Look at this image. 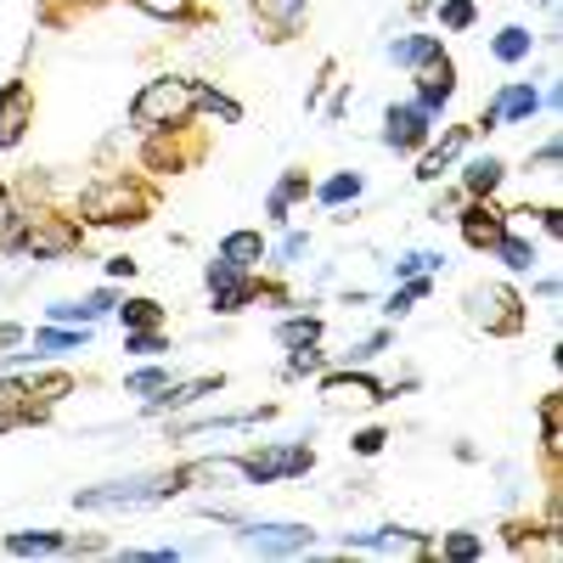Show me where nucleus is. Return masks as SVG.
<instances>
[{
    "label": "nucleus",
    "instance_id": "obj_1",
    "mask_svg": "<svg viewBox=\"0 0 563 563\" xmlns=\"http://www.w3.org/2000/svg\"><path fill=\"white\" fill-rule=\"evenodd\" d=\"M192 108H198V85H186V79H153V85L135 97L130 124L153 135V130H164V124H180Z\"/></svg>",
    "mask_w": 563,
    "mask_h": 563
},
{
    "label": "nucleus",
    "instance_id": "obj_2",
    "mask_svg": "<svg viewBox=\"0 0 563 563\" xmlns=\"http://www.w3.org/2000/svg\"><path fill=\"white\" fill-rule=\"evenodd\" d=\"M175 490H180V479H119L102 490H79L74 501L79 507H141V501H164Z\"/></svg>",
    "mask_w": 563,
    "mask_h": 563
},
{
    "label": "nucleus",
    "instance_id": "obj_3",
    "mask_svg": "<svg viewBox=\"0 0 563 563\" xmlns=\"http://www.w3.org/2000/svg\"><path fill=\"white\" fill-rule=\"evenodd\" d=\"M79 209H85V220H97V225L141 220V214H130V209H135V192H130L124 180H102V186H90V192L79 198Z\"/></svg>",
    "mask_w": 563,
    "mask_h": 563
},
{
    "label": "nucleus",
    "instance_id": "obj_4",
    "mask_svg": "<svg viewBox=\"0 0 563 563\" xmlns=\"http://www.w3.org/2000/svg\"><path fill=\"white\" fill-rule=\"evenodd\" d=\"M451 90H456V68L445 63V52H434L429 63H417V97H422L429 113L451 102Z\"/></svg>",
    "mask_w": 563,
    "mask_h": 563
},
{
    "label": "nucleus",
    "instance_id": "obj_5",
    "mask_svg": "<svg viewBox=\"0 0 563 563\" xmlns=\"http://www.w3.org/2000/svg\"><path fill=\"white\" fill-rule=\"evenodd\" d=\"M389 130H384V141L395 153H411V147H422V141H429V108H389V119H384Z\"/></svg>",
    "mask_w": 563,
    "mask_h": 563
},
{
    "label": "nucleus",
    "instance_id": "obj_6",
    "mask_svg": "<svg viewBox=\"0 0 563 563\" xmlns=\"http://www.w3.org/2000/svg\"><path fill=\"white\" fill-rule=\"evenodd\" d=\"M536 108H541V97H536L530 85H507L501 97L485 108V119H479V124H485V130H496V124H525Z\"/></svg>",
    "mask_w": 563,
    "mask_h": 563
},
{
    "label": "nucleus",
    "instance_id": "obj_7",
    "mask_svg": "<svg viewBox=\"0 0 563 563\" xmlns=\"http://www.w3.org/2000/svg\"><path fill=\"white\" fill-rule=\"evenodd\" d=\"M243 541L260 552H305L310 530L305 525H243Z\"/></svg>",
    "mask_w": 563,
    "mask_h": 563
},
{
    "label": "nucleus",
    "instance_id": "obj_8",
    "mask_svg": "<svg viewBox=\"0 0 563 563\" xmlns=\"http://www.w3.org/2000/svg\"><path fill=\"white\" fill-rule=\"evenodd\" d=\"M23 124H29V85L12 79L7 90H0V147H18Z\"/></svg>",
    "mask_w": 563,
    "mask_h": 563
},
{
    "label": "nucleus",
    "instance_id": "obj_9",
    "mask_svg": "<svg viewBox=\"0 0 563 563\" xmlns=\"http://www.w3.org/2000/svg\"><path fill=\"white\" fill-rule=\"evenodd\" d=\"M209 294H214V310H243V305H249V276H243L238 265L214 260V265H209Z\"/></svg>",
    "mask_w": 563,
    "mask_h": 563
},
{
    "label": "nucleus",
    "instance_id": "obj_10",
    "mask_svg": "<svg viewBox=\"0 0 563 563\" xmlns=\"http://www.w3.org/2000/svg\"><path fill=\"white\" fill-rule=\"evenodd\" d=\"M474 316L490 327V333H512V327H519V299H512L507 288H485V294H474Z\"/></svg>",
    "mask_w": 563,
    "mask_h": 563
},
{
    "label": "nucleus",
    "instance_id": "obj_11",
    "mask_svg": "<svg viewBox=\"0 0 563 563\" xmlns=\"http://www.w3.org/2000/svg\"><path fill=\"white\" fill-rule=\"evenodd\" d=\"M321 395L333 400V406H372V400H384V389L372 384V378H361V372H355V378H327Z\"/></svg>",
    "mask_w": 563,
    "mask_h": 563
},
{
    "label": "nucleus",
    "instance_id": "obj_12",
    "mask_svg": "<svg viewBox=\"0 0 563 563\" xmlns=\"http://www.w3.org/2000/svg\"><path fill=\"white\" fill-rule=\"evenodd\" d=\"M260 254H265L260 231H231V238L220 243V260H225V265H238V271H249V265H254Z\"/></svg>",
    "mask_w": 563,
    "mask_h": 563
},
{
    "label": "nucleus",
    "instance_id": "obj_13",
    "mask_svg": "<svg viewBox=\"0 0 563 563\" xmlns=\"http://www.w3.org/2000/svg\"><path fill=\"white\" fill-rule=\"evenodd\" d=\"M305 12V0H254V18H265V23H276V34L271 40H288V29H294V18Z\"/></svg>",
    "mask_w": 563,
    "mask_h": 563
},
{
    "label": "nucleus",
    "instance_id": "obj_14",
    "mask_svg": "<svg viewBox=\"0 0 563 563\" xmlns=\"http://www.w3.org/2000/svg\"><path fill=\"white\" fill-rule=\"evenodd\" d=\"M434 52H440V40H434V34H406V40H395V45H389V57H395L400 68H417V63H429Z\"/></svg>",
    "mask_w": 563,
    "mask_h": 563
},
{
    "label": "nucleus",
    "instance_id": "obj_15",
    "mask_svg": "<svg viewBox=\"0 0 563 563\" xmlns=\"http://www.w3.org/2000/svg\"><path fill=\"white\" fill-rule=\"evenodd\" d=\"M462 147H467V130H451V135L440 141V147H434L429 158H422V169H417V180H440V169H445V164H451V158H456Z\"/></svg>",
    "mask_w": 563,
    "mask_h": 563
},
{
    "label": "nucleus",
    "instance_id": "obj_16",
    "mask_svg": "<svg viewBox=\"0 0 563 563\" xmlns=\"http://www.w3.org/2000/svg\"><path fill=\"white\" fill-rule=\"evenodd\" d=\"M462 238L474 243V249H490V243L501 238V220H496L490 209H467V220H462Z\"/></svg>",
    "mask_w": 563,
    "mask_h": 563
},
{
    "label": "nucleus",
    "instance_id": "obj_17",
    "mask_svg": "<svg viewBox=\"0 0 563 563\" xmlns=\"http://www.w3.org/2000/svg\"><path fill=\"white\" fill-rule=\"evenodd\" d=\"M276 339L288 344V350H310V344L321 339V321H316V316H294V321L276 327Z\"/></svg>",
    "mask_w": 563,
    "mask_h": 563
},
{
    "label": "nucleus",
    "instance_id": "obj_18",
    "mask_svg": "<svg viewBox=\"0 0 563 563\" xmlns=\"http://www.w3.org/2000/svg\"><path fill=\"white\" fill-rule=\"evenodd\" d=\"M530 45H536L530 29H501L490 52H496V63H525V57H530Z\"/></svg>",
    "mask_w": 563,
    "mask_h": 563
},
{
    "label": "nucleus",
    "instance_id": "obj_19",
    "mask_svg": "<svg viewBox=\"0 0 563 563\" xmlns=\"http://www.w3.org/2000/svg\"><path fill=\"white\" fill-rule=\"evenodd\" d=\"M462 180H467V192H485V198H490L496 186H501V158H474Z\"/></svg>",
    "mask_w": 563,
    "mask_h": 563
},
{
    "label": "nucleus",
    "instance_id": "obj_20",
    "mask_svg": "<svg viewBox=\"0 0 563 563\" xmlns=\"http://www.w3.org/2000/svg\"><path fill=\"white\" fill-rule=\"evenodd\" d=\"M355 547H372V552H422L429 541H422V536H395V530H378V536H355Z\"/></svg>",
    "mask_w": 563,
    "mask_h": 563
},
{
    "label": "nucleus",
    "instance_id": "obj_21",
    "mask_svg": "<svg viewBox=\"0 0 563 563\" xmlns=\"http://www.w3.org/2000/svg\"><path fill=\"white\" fill-rule=\"evenodd\" d=\"M490 249H496L512 271H530V265H536V243H525V238H507V231H501V238H496Z\"/></svg>",
    "mask_w": 563,
    "mask_h": 563
},
{
    "label": "nucleus",
    "instance_id": "obj_22",
    "mask_svg": "<svg viewBox=\"0 0 563 563\" xmlns=\"http://www.w3.org/2000/svg\"><path fill=\"white\" fill-rule=\"evenodd\" d=\"M321 198L327 203H355L361 198V175H333V180L321 186Z\"/></svg>",
    "mask_w": 563,
    "mask_h": 563
},
{
    "label": "nucleus",
    "instance_id": "obj_23",
    "mask_svg": "<svg viewBox=\"0 0 563 563\" xmlns=\"http://www.w3.org/2000/svg\"><path fill=\"white\" fill-rule=\"evenodd\" d=\"M63 536H7V552H63Z\"/></svg>",
    "mask_w": 563,
    "mask_h": 563
},
{
    "label": "nucleus",
    "instance_id": "obj_24",
    "mask_svg": "<svg viewBox=\"0 0 563 563\" xmlns=\"http://www.w3.org/2000/svg\"><path fill=\"white\" fill-rule=\"evenodd\" d=\"M124 350H130V355H158V350H169V344L153 333V327H135V333H124Z\"/></svg>",
    "mask_w": 563,
    "mask_h": 563
},
{
    "label": "nucleus",
    "instance_id": "obj_25",
    "mask_svg": "<svg viewBox=\"0 0 563 563\" xmlns=\"http://www.w3.org/2000/svg\"><path fill=\"white\" fill-rule=\"evenodd\" d=\"M198 108H209V113H220L225 124H238L243 119V108L231 102V97H220V90H198Z\"/></svg>",
    "mask_w": 563,
    "mask_h": 563
},
{
    "label": "nucleus",
    "instance_id": "obj_26",
    "mask_svg": "<svg viewBox=\"0 0 563 563\" xmlns=\"http://www.w3.org/2000/svg\"><path fill=\"white\" fill-rule=\"evenodd\" d=\"M440 23L445 29H467L474 23V0H440Z\"/></svg>",
    "mask_w": 563,
    "mask_h": 563
},
{
    "label": "nucleus",
    "instance_id": "obj_27",
    "mask_svg": "<svg viewBox=\"0 0 563 563\" xmlns=\"http://www.w3.org/2000/svg\"><path fill=\"white\" fill-rule=\"evenodd\" d=\"M85 333H40V355H63V350H85Z\"/></svg>",
    "mask_w": 563,
    "mask_h": 563
},
{
    "label": "nucleus",
    "instance_id": "obj_28",
    "mask_svg": "<svg viewBox=\"0 0 563 563\" xmlns=\"http://www.w3.org/2000/svg\"><path fill=\"white\" fill-rule=\"evenodd\" d=\"M422 294H429V282H417V276H411V282H406V288H400V294H395V299L384 305V310H389V316H406V310H411V305H417Z\"/></svg>",
    "mask_w": 563,
    "mask_h": 563
},
{
    "label": "nucleus",
    "instance_id": "obj_29",
    "mask_svg": "<svg viewBox=\"0 0 563 563\" xmlns=\"http://www.w3.org/2000/svg\"><path fill=\"white\" fill-rule=\"evenodd\" d=\"M158 316H164V310H158L153 299H135V305L124 310V327H130V333H135V327H158Z\"/></svg>",
    "mask_w": 563,
    "mask_h": 563
},
{
    "label": "nucleus",
    "instance_id": "obj_30",
    "mask_svg": "<svg viewBox=\"0 0 563 563\" xmlns=\"http://www.w3.org/2000/svg\"><path fill=\"white\" fill-rule=\"evenodd\" d=\"M169 384V372H135V378H124V395H158Z\"/></svg>",
    "mask_w": 563,
    "mask_h": 563
},
{
    "label": "nucleus",
    "instance_id": "obj_31",
    "mask_svg": "<svg viewBox=\"0 0 563 563\" xmlns=\"http://www.w3.org/2000/svg\"><path fill=\"white\" fill-rule=\"evenodd\" d=\"M141 12H153V18H186V7H192V0H135Z\"/></svg>",
    "mask_w": 563,
    "mask_h": 563
},
{
    "label": "nucleus",
    "instance_id": "obj_32",
    "mask_svg": "<svg viewBox=\"0 0 563 563\" xmlns=\"http://www.w3.org/2000/svg\"><path fill=\"white\" fill-rule=\"evenodd\" d=\"M434 265H440V254H406L395 265V276H422V271H434Z\"/></svg>",
    "mask_w": 563,
    "mask_h": 563
},
{
    "label": "nucleus",
    "instance_id": "obj_33",
    "mask_svg": "<svg viewBox=\"0 0 563 563\" xmlns=\"http://www.w3.org/2000/svg\"><path fill=\"white\" fill-rule=\"evenodd\" d=\"M52 321H97V305H52Z\"/></svg>",
    "mask_w": 563,
    "mask_h": 563
},
{
    "label": "nucleus",
    "instance_id": "obj_34",
    "mask_svg": "<svg viewBox=\"0 0 563 563\" xmlns=\"http://www.w3.org/2000/svg\"><path fill=\"white\" fill-rule=\"evenodd\" d=\"M445 552H451V558H479L485 547H479V536H451V541H445Z\"/></svg>",
    "mask_w": 563,
    "mask_h": 563
},
{
    "label": "nucleus",
    "instance_id": "obj_35",
    "mask_svg": "<svg viewBox=\"0 0 563 563\" xmlns=\"http://www.w3.org/2000/svg\"><path fill=\"white\" fill-rule=\"evenodd\" d=\"M384 440H389L384 429H366V434H355V451H361V456H372V451H384Z\"/></svg>",
    "mask_w": 563,
    "mask_h": 563
},
{
    "label": "nucleus",
    "instance_id": "obj_36",
    "mask_svg": "<svg viewBox=\"0 0 563 563\" xmlns=\"http://www.w3.org/2000/svg\"><path fill=\"white\" fill-rule=\"evenodd\" d=\"M12 220H18V209H12V198H7V186H0V238L12 231Z\"/></svg>",
    "mask_w": 563,
    "mask_h": 563
},
{
    "label": "nucleus",
    "instance_id": "obj_37",
    "mask_svg": "<svg viewBox=\"0 0 563 563\" xmlns=\"http://www.w3.org/2000/svg\"><path fill=\"white\" fill-rule=\"evenodd\" d=\"M18 339H23V327H18V321H0V350L18 344Z\"/></svg>",
    "mask_w": 563,
    "mask_h": 563
}]
</instances>
